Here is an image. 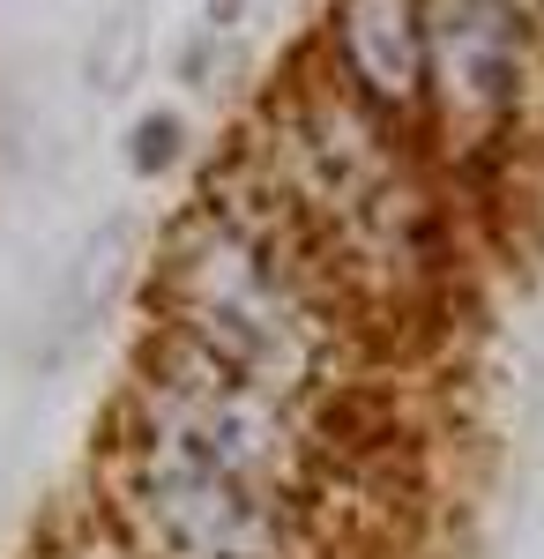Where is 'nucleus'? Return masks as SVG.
I'll use <instances>...</instances> for the list:
<instances>
[{
    "label": "nucleus",
    "mask_w": 544,
    "mask_h": 559,
    "mask_svg": "<svg viewBox=\"0 0 544 559\" xmlns=\"http://www.w3.org/2000/svg\"><path fill=\"white\" fill-rule=\"evenodd\" d=\"M120 157H127V173H134V179H172V173H179V157H187V120H179L172 105L142 112V120L127 128Z\"/></svg>",
    "instance_id": "obj_9"
},
{
    "label": "nucleus",
    "mask_w": 544,
    "mask_h": 559,
    "mask_svg": "<svg viewBox=\"0 0 544 559\" xmlns=\"http://www.w3.org/2000/svg\"><path fill=\"white\" fill-rule=\"evenodd\" d=\"M247 8L253 0H202L194 8V23L179 31V45H172V75L187 90H224V75H232V52H239V31H247Z\"/></svg>",
    "instance_id": "obj_7"
},
{
    "label": "nucleus",
    "mask_w": 544,
    "mask_h": 559,
    "mask_svg": "<svg viewBox=\"0 0 544 559\" xmlns=\"http://www.w3.org/2000/svg\"><path fill=\"white\" fill-rule=\"evenodd\" d=\"M380 448L142 329L105 418V522L142 559H366Z\"/></svg>",
    "instance_id": "obj_1"
},
{
    "label": "nucleus",
    "mask_w": 544,
    "mask_h": 559,
    "mask_svg": "<svg viewBox=\"0 0 544 559\" xmlns=\"http://www.w3.org/2000/svg\"><path fill=\"white\" fill-rule=\"evenodd\" d=\"M142 52H150V23H142V0H127L120 15H105V23H97V38H90V52H83L90 90H105V97L134 90Z\"/></svg>",
    "instance_id": "obj_8"
},
{
    "label": "nucleus",
    "mask_w": 544,
    "mask_h": 559,
    "mask_svg": "<svg viewBox=\"0 0 544 559\" xmlns=\"http://www.w3.org/2000/svg\"><path fill=\"white\" fill-rule=\"evenodd\" d=\"M433 105L425 142L462 179L515 173L544 142V31L530 0H425Z\"/></svg>",
    "instance_id": "obj_4"
},
{
    "label": "nucleus",
    "mask_w": 544,
    "mask_h": 559,
    "mask_svg": "<svg viewBox=\"0 0 544 559\" xmlns=\"http://www.w3.org/2000/svg\"><path fill=\"white\" fill-rule=\"evenodd\" d=\"M530 15H537V31H544V0H530Z\"/></svg>",
    "instance_id": "obj_10"
},
{
    "label": "nucleus",
    "mask_w": 544,
    "mask_h": 559,
    "mask_svg": "<svg viewBox=\"0 0 544 559\" xmlns=\"http://www.w3.org/2000/svg\"><path fill=\"white\" fill-rule=\"evenodd\" d=\"M134 269H150L142 224H134V216H105V224H90L83 247L60 261V276H52V292H45V313H38V358H45V366L75 358V350L113 321V306H120V292H127Z\"/></svg>",
    "instance_id": "obj_6"
},
{
    "label": "nucleus",
    "mask_w": 544,
    "mask_h": 559,
    "mask_svg": "<svg viewBox=\"0 0 544 559\" xmlns=\"http://www.w3.org/2000/svg\"><path fill=\"white\" fill-rule=\"evenodd\" d=\"M306 60L335 90H351L366 112H380L388 128L425 134V105H433V15H425V0H329Z\"/></svg>",
    "instance_id": "obj_5"
},
{
    "label": "nucleus",
    "mask_w": 544,
    "mask_h": 559,
    "mask_svg": "<svg viewBox=\"0 0 544 559\" xmlns=\"http://www.w3.org/2000/svg\"><path fill=\"white\" fill-rule=\"evenodd\" d=\"M239 157L276 187L292 224L395 350L448 313L462 284V179L425 134L388 128L314 60H298L253 112Z\"/></svg>",
    "instance_id": "obj_3"
},
{
    "label": "nucleus",
    "mask_w": 544,
    "mask_h": 559,
    "mask_svg": "<svg viewBox=\"0 0 544 559\" xmlns=\"http://www.w3.org/2000/svg\"><path fill=\"white\" fill-rule=\"evenodd\" d=\"M142 306L157 336L380 448V373L395 344L239 150L157 231Z\"/></svg>",
    "instance_id": "obj_2"
}]
</instances>
